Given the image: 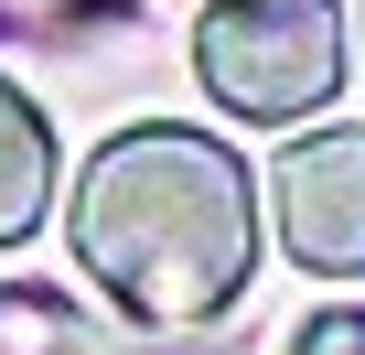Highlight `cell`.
I'll list each match as a JSON object with an SVG mask.
<instances>
[{"mask_svg": "<svg viewBox=\"0 0 365 355\" xmlns=\"http://www.w3.org/2000/svg\"><path fill=\"white\" fill-rule=\"evenodd\" d=\"M290 355H365V312H312Z\"/></svg>", "mask_w": 365, "mask_h": 355, "instance_id": "8992f818", "label": "cell"}, {"mask_svg": "<svg viewBox=\"0 0 365 355\" xmlns=\"http://www.w3.org/2000/svg\"><path fill=\"white\" fill-rule=\"evenodd\" d=\"M65 237L129 323L194 334V323L237 312V291L258 269V184L226 140L182 129V119H140L76 172Z\"/></svg>", "mask_w": 365, "mask_h": 355, "instance_id": "6da1fadb", "label": "cell"}, {"mask_svg": "<svg viewBox=\"0 0 365 355\" xmlns=\"http://www.w3.org/2000/svg\"><path fill=\"white\" fill-rule=\"evenodd\" d=\"M194 76L226 119L290 129L344 86V11L333 0H205Z\"/></svg>", "mask_w": 365, "mask_h": 355, "instance_id": "7a4b0ae2", "label": "cell"}, {"mask_svg": "<svg viewBox=\"0 0 365 355\" xmlns=\"http://www.w3.org/2000/svg\"><path fill=\"white\" fill-rule=\"evenodd\" d=\"M54 205V119L0 76V248H22Z\"/></svg>", "mask_w": 365, "mask_h": 355, "instance_id": "277c9868", "label": "cell"}, {"mask_svg": "<svg viewBox=\"0 0 365 355\" xmlns=\"http://www.w3.org/2000/svg\"><path fill=\"white\" fill-rule=\"evenodd\" d=\"M0 355H86V323L65 301H0Z\"/></svg>", "mask_w": 365, "mask_h": 355, "instance_id": "5b68a950", "label": "cell"}, {"mask_svg": "<svg viewBox=\"0 0 365 355\" xmlns=\"http://www.w3.org/2000/svg\"><path fill=\"white\" fill-rule=\"evenodd\" d=\"M279 248L312 280H365V129H312L269 161Z\"/></svg>", "mask_w": 365, "mask_h": 355, "instance_id": "3957f363", "label": "cell"}]
</instances>
